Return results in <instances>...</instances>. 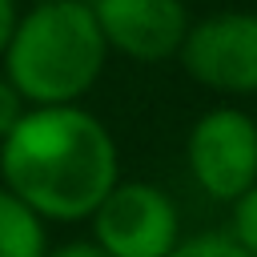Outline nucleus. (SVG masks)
Wrapping results in <instances>:
<instances>
[{"mask_svg":"<svg viewBox=\"0 0 257 257\" xmlns=\"http://www.w3.org/2000/svg\"><path fill=\"white\" fill-rule=\"evenodd\" d=\"M0 177L40 221H84L120 181L116 141L80 104H32L0 141Z\"/></svg>","mask_w":257,"mask_h":257,"instance_id":"f257e3e1","label":"nucleus"},{"mask_svg":"<svg viewBox=\"0 0 257 257\" xmlns=\"http://www.w3.org/2000/svg\"><path fill=\"white\" fill-rule=\"evenodd\" d=\"M108 44L84 0L32 4L0 52L24 104H76L100 76Z\"/></svg>","mask_w":257,"mask_h":257,"instance_id":"f03ea898","label":"nucleus"},{"mask_svg":"<svg viewBox=\"0 0 257 257\" xmlns=\"http://www.w3.org/2000/svg\"><path fill=\"white\" fill-rule=\"evenodd\" d=\"M92 241L108 257H169L181 241L177 205L149 181H116L92 209Z\"/></svg>","mask_w":257,"mask_h":257,"instance_id":"7ed1b4c3","label":"nucleus"},{"mask_svg":"<svg viewBox=\"0 0 257 257\" xmlns=\"http://www.w3.org/2000/svg\"><path fill=\"white\" fill-rule=\"evenodd\" d=\"M193 181L213 201H237L257 185V120L241 108H209L185 145Z\"/></svg>","mask_w":257,"mask_h":257,"instance_id":"20e7f679","label":"nucleus"},{"mask_svg":"<svg viewBox=\"0 0 257 257\" xmlns=\"http://www.w3.org/2000/svg\"><path fill=\"white\" fill-rule=\"evenodd\" d=\"M177 56L185 72L213 92H257V12H217L189 24Z\"/></svg>","mask_w":257,"mask_h":257,"instance_id":"39448f33","label":"nucleus"},{"mask_svg":"<svg viewBox=\"0 0 257 257\" xmlns=\"http://www.w3.org/2000/svg\"><path fill=\"white\" fill-rule=\"evenodd\" d=\"M88 8L104 44L141 64L177 56L189 32V12L181 0H92Z\"/></svg>","mask_w":257,"mask_h":257,"instance_id":"423d86ee","label":"nucleus"},{"mask_svg":"<svg viewBox=\"0 0 257 257\" xmlns=\"http://www.w3.org/2000/svg\"><path fill=\"white\" fill-rule=\"evenodd\" d=\"M48 253V237H44V221L0 185V257H44Z\"/></svg>","mask_w":257,"mask_h":257,"instance_id":"0eeeda50","label":"nucleus"},{"mask_svg":"<svg viewBox=\"0 0 257 257\" xmlns=\"http://www.w3.org/2000/svg\"><path fill=\"white\" fill-rule=\"evenodd\" d=\"M169 257H249L233 233H197V237H185L169 249Z\"/></svg>","mask_w":257,"mask_h":257,"instance_id":"6e6552de","label":"nucleus"},{"mask_svg":"<svg viewBox=\"0 0 257 257\" xmlns=\"http://www.w3.org/2000/svg\"><path fill=\"white\" fill-rule=\"evenodd\" d=\"M229 233L249 257H257V185L233 201V229Z\"/></svg>","mask_w":257,"mask_h":257,"instance_id":"1a4fd4ad","label":"nucleus"},{"mask_svg":"<svg viewBox=\"0 0 257 257\" xmlns=\"http://www.w3.org/2000/svg\"><path fill=\"white\" fill-rule=\"evenodd\" d=\"M24 108H28V104H24V96H20V92H16V84L0 72V141H4V137H8V128L24 116Z\"/></svg>","mask_w":257,"mask_h":257,"instance_id":"9d476101","label":"nucleus"},{"mask_svg":"<svg viewBox=\"0 0 257 257\" xmlns=\"http://www.w3.org/2000/svg\"><path fill=\"white\" fill-rule=\"evenodd\" d=\"M44 257H108L96 241H64V245H56V249H48Z\"/></svg>","mask_w":257,"mask_h":257,"instance_id":"9b49d317","label":"nucleus"},{"mask_svg":"<svg viewBox=\"0 0 257 257\" xmlns=\"http://www.w3.org/2000/svg\"><path fill=\"white\" fill-rule=\"evenodd\" d=\"M16 0H0V52H4V44H8V36H12V28H16Z\"/></svg>","mask_w":257,"mask_h":257,"instance_id":"f8f14e48","label":"nucleus"},{"mask_svg":"<svg viewBox=\"0 0 257 257\" xmlns=\"http://www.w3.org/2000/svg\"><path fill=\"white\" fill-rule=\"evenodd\" d=\"M32 4H52V0H28V8H32Z\"/></svg>","mask_w":257,"mask_h":257,"instance_id":"ddd939ff","label":"nucleus"},{"mask_svg":"<svg viewBox=\"0 0 257 257\" xmlns=\"http://www.w3.org/2000/svg\"><path fill=\"white\" fill-rule=\"evenodd\" d=\"M253 120H257V116H253Z\"/></svg>","mask_w":257,"mask_h":257,"instance_id":"4468645a","label":"nucleus"}]
</instances>
